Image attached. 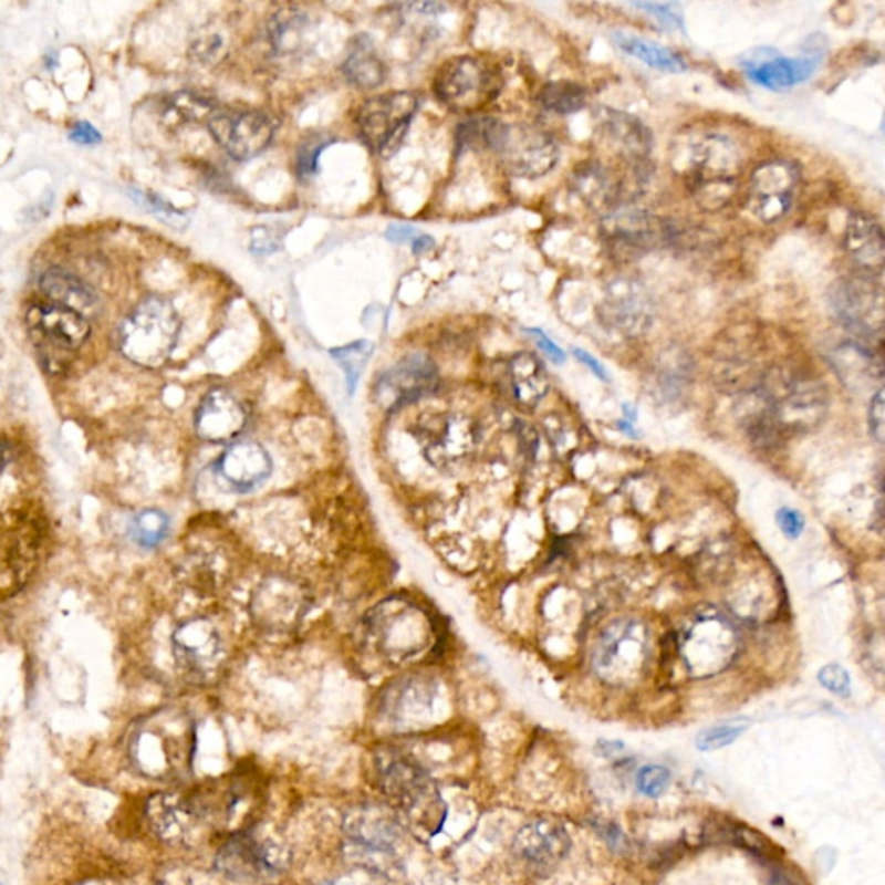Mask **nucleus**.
<instances>
[{
  "label": "nucleus",
  "instance_id": "f257e3e1",
  "mask_svg": "<svg viewBox=\"0 0 885 885\" xmlns=\"http://www.w3.org/2000/svg\"><path fill=\"white\" fill-rule=\"evenodd\" d=\"M374 771L379 791L415 837L431 841L439 834L448 808L431 774L402 752H381Z\"/></svg>",
  "mask_w": 885,
  "mask_h": 885
},
{
  "label": "nucleus",
  "instance_id": "f03ea898",
  "mask_svg": "<svg viewBox=\"0 0 885 885\" xmlns=\"http://www.w3.org/2000/svg\"><path fill=\"white\" fill-rule=\"evenodd\" d=\"M459 140L490 147L510 174L522 178L543 177L555 168L561 156L555 138L542 128L507 125L493 118L464 123Z\"/></svg>",
  "mask_w": 885,
  "mask_h": 885
},
{
  "label": "nucleus",
  "instance_id": "7ed1b4c3",
  "mask_svg": "<svg viewBox=\"0 0 885 885\" xmlns=\"http://www.w3.org/2000/svg\"><path fill=\"white\" fill-rule=\"evenodd\" d=\"M180 334V316L170 301L150 296L138 304L119 331V348L134 364L158 368L170 358Z\"/></svg>",
  "mask_w": 885,
  "mask_h": 885
},
{
  "label": "nucleus",
  "instance_id": "20e7f679",
  "mask_svg": "<svg viewBox=\"0 0 885 885\" xmlns=\"http://www.w3.org/2000/svg\"><path fill=\"white\" fill-rule=\"evenodd\" d=\"M740 638L736 626L712 608L694 614L684 626L680 654L685 668L696 678L718 675L733 663Z\"/></svg>",
  "mask_w": 885,
  "mask_h": 885
},
{
  "label": "nucleus",
  "instance_id": "39448f33",
  "mask_svg": "<svg viewBox=\"0 0 885 885\" xmlns=\"http://www.w3.org/2000/svg\"><path fill=\"white\" fill-rule=\"evenodd\" d=\"M650 659V633L638 620H621L602 633L593 669L605 684L632 685L641 680Z\"/></svg>",
  "mask_w": 885,
  "mask_h": 885
},
{
  "label": "nucleus",
  "instance_id": "423d86ee",
  "mask_svg": "<svg viewBox=\"0 0 885 885\" xmlns=\"http://www.w3.org/2000/svg\"><path fill=\"white\" fill-rule=\"evenodd\" d=\"M368 633L387 659L405 660L431 644L433 623L423 608L405 601H387L367 617Z\"/></svg>",
  "mask_w": 885,
  "mask_h": 885
},
{
  "label": "nucleus",
  "instance_id": "0eeeda50",
  "mask_svg": "<svg viewBox=\"0 0 885 885\" xmlns=\"http://www.w3.org/2000/svg\"><path fill=\"white\" fill-rule=\"evenodd\" d=\"M502 79L490 61L478 55H457L439 67L435 94L448 110L469 113L481 110L497 97Z\"/></svg>",
  "mask_w": 885,
  "mask_h": 885
},
{
  "label": "nucleus",
  "instance_id": "6e6552de",
  "mask_svg": "<svg viewBox=\"0 0 885 885\" xmlns=\"http://www.w3.org/2000/svg\"><path fill=\"white\" fill-rule=\"evenodd\" d=\"M419 100L412 92H389L372 97L360 107L356 123L365 146L377 156L389 158L404 144Z\"/></svg>",
  "mask_w": 885,
  "mask_h": 885
},
{
  "label": "nucleus",
  "instance_id": "1a4fd4ad",
  "mask_svg": "<svg viewBox=\"0 0 885 885\" xmlns=\"http://www.w3.org/2000/svg\"><path fill=\"white\" fill-rule=\"evenodd\" d=\"M685 178L688 189L704 186H736L742 155L731 138L702 134L685 147Z\"/></svg>",
  "mask_w": 885,
  "mask_h": 885
},
{
  "label": "nucleus",
  "instance_id": "9d476101",
  "mask_svg": "<svg viewBox=\"0 0 885 885\" xmlns=\"http://www.w3.org/2000/svg\"><path fill=\"white\" fill-rule=\"evenodd\" d=\"M310 607L309 593L298 581L270 576L253 592L249 611L254 625L266 632H291L300 625Z\"/></svg>",
  "mask_w": 885,
  "mask_h": 885
},
{
  "label": "nucleus",
  "instance_id": "9b49d317",
  "mask_svg": "<svg viewBox=\"0 0 885 885\" xmlns=\"http://www.w3.org/2000/svg\"><path fill=\"white\" fill-rule=\"evenodd\" d=\"M601 230L611 253L623 260L642 257L659 248L668 238V229L660 218L628 206L605 214Z\"/></svg>",
  "mask_w": 885,
  "mask_h": 885
},
{
  "label": "nucleus",
  "instance_id": "f8f14e48",
  "mask_svg": "<svg viewBox=\"0 0 885 885\" xmlns=\"http://www.w3.org/2000/svg\"><path fill=\"white\" fill-rule=\"evenodd\" d=\"M285 862L284 851L241 830L218 851L215 868L232 882H258L281 874Z\"/></svg>",
  "mask_w": 885,
  "mask_h": 885
},
{
  "label": "nucleus",
  "instance_id": "ddd939ff",
  "mask_svg": "<svg viewBox=\"0 0 885 885\" xmlns=\"http://www.w3.org/2000/svg\"><path fill=\"white\" fill-rule=\"evenodd\" d=\"M598 316L605 327L620 336L641 337L653 327V301L641 282L621 277L605 288Z\"/></svg>",
  "mask_w": 885,
  "mask_h": 885
},
{
  "label": "nucleus",
  "instance_id": "4468645a",
  "mask_svg": "<svg viewBox=\"0 0 885 885\" xmlns=\"http://www.w3.org/2000/svg\"><path fill=\"white\" fill-rule=\"evenodd\" d=\"M208 128L221 149L238 162H248L263 153L275 134V123L261 111L215 113Z\"/></svg>",
  "mask_w": 885,
  "mask_h": 885
},
{
  "label": "nucleus",
  "instance_id": "2eb2a0df",
  "mask_svg": "<svg viewBox=\"0 0 885 885\" xmlns=\"http://www.w3.org/2000/svg\"><path fill=\"white\" fill-rule=\"evenodd\" d=\"M438 386V368L424 353H414L399 360L384 372L374 389L376 404L383 410H399L423 396L431 395Z\"/></svg>",
  "mask_w": 885,
  "mask_h": 885
},
{
  "label": "nucleus",
  "instance_id": "dca6fc26",
  "mask_svg": "<svg viewBox=\"0 0 885 885\" xmlns=\"http://www.w3.org/2000/svg\"><path fill=\"white\" fill-rule=\"evenodd\" d=\"M799 183L798 166L770 162L758 166L751 177L747 210L756 220L773 223L791 210L792 192Z\"/></svg>",
  "mask_w": 885,
  "mask_h": 885
},
{
  "label": "nucleus",
  "instance_id": "f3484780",
  "mask_svg": "<svg viewBox=\"0 0 885 885\" xmlns=\"http://www.w3.org/2000/svg\"><path fill=\"white\" fill-rule=\"evenodd\" d=\"M171 645L178 666L190 678L206 680L220 669L223 644L211 621L205 617L186 621L175 629Z\"/></svg>",
  "mask_w": 885,
  "mask_h": 885
},
{
  "label": "nucleus",
  "instance_id": "a211bd4d",
  "mask_svg": "<svg viewBox=\"0 0 885 885\" xmlns=\"http://www.w3.org/2000/svg\"><path fill=\"white\" fill-rule=\"evenodd\" d=\"M834 301L839 316L851 331L868 340H881L884 300L877 282L865 277L841 282Z\"/></svg>",
  "mask_w": 885,
  "mask_h": 885
},
{
  "label": "nucleus",
  "instance_id": "6ab92c4d",
  "mask_svg": "<svg viewBox=\"0 0 885 885\" xmlns=\"http://www.w3.org/2000/svg\"><path fill=\"white\" fill-rule=\"evenodd\" d=\"M137 763L150 777H175L186 770L194 749L192 730L177 725L166 733L144 731L137 740Z\"/></svg>",
  "mask_w": 885,
  "mask_h": 885
},
{
  "label": "nucleus",
  "instance_id": "aec40b11",
  "mask_svg": "<svg viewBox=\"0 0 885 885\" xmlns=\"http://www.w3.org/2000/svg\"><path fill=\"white\" fill-rule=\"evenodd\" d=\"M402 830V819L392 806L367 804L356 808L344 820V832L352 844L371 854L395 853Z\"/></svg>",
  "mask_w": 885,
  "mask_h": 885
},
{
  "label": "nucleus",
  "instance_id": "412c9836",
  "mask_svg": "<svg viewBox=\"0 0 885 885\" xmlns=\"http://www.w3.org/2000/svg\"><path fill=\"white\" fill-rule=\"evenodd\" d=\"M248 424V412L232 393L223 387H215L201 399L194 426L199 438L205 441L226 445L238 439Z\"/></svg>",
  "mask_w": 885,
  "mask_h": 885
},
{
  "label": "nucleus",
  "instance_id": "4be33fe9",
  "mask_svg": "<svg viewBox=\"0 0 885 885\" xmlns=\"http://www.w3.org/2000/svg\"><path fill=\"white\" fill-rule=\"evenodd\" d=\"M423 436L424 455L438 467L457 466L476 445L475 424L464 415H439L427 423Z\"/></svg>",
  "mask_w": 885,
  "mask_h": 885
},
{
  "label": "nucleus",
  "instance_id": "5701e85b",
  "mask_svg": "<svg viewBox=\"0 0 885 885\" xmlns=\"http://www.w3.org/2000/svg\"><path fill=\"white\" fill-rule=\"evenodd\" d=\"M571 837L562 823L540 819L528 823L516 835L514 851L522 862L537 870H550L570 853Z\"/></svg>",
  "mask_w": 885,
  "mask_h": 885
},
{
  "label": "nucleus",
  "instance_id": "b1692460",
  "mask_svg": "<svg viewBox=\"0 0 885 885\" xmlns=\"http://www.w3.org/2000/svg\"><path fill=\"white\" fill-rule=\"evenodd\" d=\"M218 475L239 493L260 487L272 475V459L266 448L253 441L233 442L217 464Z\"/></svg>",
  "mask_w": 885,
  "mask_h": 885
},
{
  "label": "nucleus",
  "instance_id": "393cba45",
  "mask_svg": "<svg viewBox=\"0 0 885 885\" xmlns=\"http://www.w3.org/2000/svg\"><path fill=\"white\" fill-rule=\"evenodd\" d=\"M146 819L150 830L168 844H184L198 826V811L192 802L175 794H156L147 801Z\"/></svg>",
  "mask_w": 885,
  "mask_h": 885
},
{
  "label": "nucleus",
  "instance_id": "a878e982",
  "mask_svg": "<svg viewBox=\"0 0 885 885\" xmlns=\"http://www.w3.org/2000/svg\"><path fill=\"white\" fill-rule=\"evenodd\" d=\"M28 322L45 340L64 350H79L91 336L87 319L61 304H40L28 313Z\"/></svg>",
  "mask_w": 885,
  "mask_h": 885
},
{
  "label": "nucleus",
  "instance_id": "bb28decb",
  "mask_svg": "<svg viewBox=\"0 0 885 885\" xmlns=\"http://www.w3.org/2000/svg\"><path fill=\"white\" fill-rule=\"evenodd\" d=\"M597 119L602 134L623 158L641 163L650 155L653 132L648 131L636 116L613 107H602L597 113Z\"/></svg>",
  "mask_w": 885,
  "mask_h": 885
},
{
  "label": "nucleus",
  "instance_id": "cd10ccee",
  "mask_svg": "<svg viewBox=\"0 0 885 885\" xmlns=\"http://www.w3.org/2000/svg\"><path fill=\"white\" fill-rule=\"evenodd\" d=\"M844 246L851 260L868 275H878L884 269V230L870 215L856 211L847 218Z\"/></svg>",
  "mask_w": 885,
  "mask_h": 885
},
{
  "label": "nucleus",
  "instance_id": "c85d7f7f",
  "mask_svg": "<svg viewBox=\"0 0 885 885\" xmlns=\"http://www.w3.org/2000/svg\"><path fill=\"white\" fill-rule=\"evenodd\" d=\"M820 58H782L774 55L771 60L761 63H749L746 66L747 75L752 82L770 91H789L799 83L811 79Z\"/></svg>",
  "mask_w": 885,
  "mask_h": 885
},
{
  "label": "nucleus",
  "instance_id": "c756f323",
  "mask_svg": "<svg viewBox=\"0 0 885 885\" xmlns=\"http://www.w3.org/2000/svg\"><path fill=\"white\" fill-rule=\"evenodd\" d=\"M573 189L590 208L605 210L607 214L614 210L621 196V184L598 163H589L577 168L573 177Z\"/></svg>",
  "mask_w": 885,
  "mask_h": 885
},
{
  "label": "nucleus",
  "instance_id": "7c9ffc66",
  "mask_svg": "<svg viewBox=\"0 0 885 885\" xmlns=\"http://www.w3.org/2000/svg\"><path fill=\"white\" fill-rule=\"evenodd\" d=\"M509 377L516 402L522 407H537L549 392L545 368L533 353H518L510 360Z\"/></svg>",
  "mask_w": 885,
  "mask_h": 885
},
{
  "label": "nucleus",
  "instance_id": "2f4dec72",
  "mask_svg": "<svg viewBox=\"0 0 885 885\" xmlns=\"http://www.w3.org/2000/svg\"><path fill=\"white\" fill-rule=\"evenodd\" d=\"M42 293L55 304L75 310L80 315L92 312L97 304V296L79 277L63 269H51L40 279ZM85 316V315H83Z\"/></svg>",
  "mask_w": 885,
  "mask_h": 885
},
{
  "label": "nucleus",
  "instance_id": "473e14b6",
  "mask_svg": "<svg viewBox=\"0 0 885 885\" xmlns=\"http://www.w3.org/2000/svg\"><path fill=\"white\" fill-rule=\"evenodd\" d=\"M343 73L355 87L371 91L379 87L386 79V66L381 61L371 42L364 37V42L355 40L353 51L344 61Z\"/></svg>",
  "mask_w": 885,
  "mask_h": 885
},
{
  "label": "nucleus",
  "instance_id": "72a5a7b5",
  "mask_svg": "<svg viewBox=\"0 0 885 885\" xmlns=\"http://www.w3.org/2000/svg\"><path fill=\"white\" fill-rule=\"evenodd\" d=\"M613 40L621 51L642 61L647 66L656 67L659 72L681 73L687 70L684 58L671 49L654 44L641 37L628 35V33H613Z\"/></svg>",
  "mask_w": 885,
  "mask_h": 885
},
{
  "label": "nucleus",
  "instance_id": "f704fd0d",
  "mask_svg": "<svg viewBox=\"0 0 885 885\" xmlns=\"http://www.w3.org/2000/svg\"><path fill=\"white\" fill-rule=\"evenodd\" d=\"M538 101L542 104L543 110L555 113V115L568 116L574 115L586 106L589 94L580 83L559 80V82H549L543 85L542 91L538 94Z\"/></svg>",
  "mask_w": 885,
  "mask_h": 885
},
{
  "label": "nucleus",
  "instance_id": "c9c22d12",
  "mask_svg": "<svg viewBox=\"0 0 885 885\" xmlns=\"http://www.w3.org/2000/svg\"><path fill=\"white\" fill-rule=\"evenodd\" d=\"M166 115L170 116L175 123H199L208 119L210 122L215 115L214 101L206 100L202 95L192 92H180L171 95L166 107Z\"/></svg>",
  "mask_w": 885,
  "mask_h": 885
},
{
  "label": "nucleus",
  "instance_id": "e433bc0d",
  "mask_svg": "<svg viewBox=\"0 0 885 885\" xmlns=\"http://www.w3.org/2000/svg\"><path fill=\"white\" fill-rule=\"evenodd\" d=\"M372 352H374V344L371 341H356V343L346 344L341 348L331 350V355L336 358L337 364L346 374L350 393L355 392L356 383H358L365 365L368 364Z\"/></svg>",
  "mask_w": 885,
  "mask_h": 885
},
{
  "label": "nucleus",
  "instance_id": "4c0bfd02",
  "mask_svg": "<svg viewBox=\"0 0 885 885\" xmlns=\"http://www.w3.org/2000/svg\"><path fill=\"white\" fill-rule=\"evenodd\" d=\"M168 528H170V521L165 512L158 509H147L135 518L132 534L138 545L144 549H155L165 540Z\"/></svg>",
  "mask_w": 885,
  "mask_h": 885
},
{
  "label": "nucleus",
  "instance_id": "58836bf2",
  "mask_svg": "<svg viewBox=\"0 0 885 885\" xmlns=\"http://www.w3.org/2000/svg\"><path fill=\"white\" fill-rule=\"evenodd\" d=\"M746 730L747 725L739 723V721L716 725V727L704 730L702 733L697 737V749L706 752L718 751V749H723V747L736 742V740L739 739V737L742 736L743 731Z\"/></svg>",
  "mask_w": 885,
  "mask_h": 885
},
{
  "label": "nucleus",
  "instance_id": "ea45409f",
  "mask_svg": "<svg viewBox=\"0 0 885 885\" xmlns=\"http://www.w3.org/2000/svg\"><path fill=\"white\" fill-rule=\"evenodd\" d=\"M669 782H671V773L668 768L659 767V764H648L636 774V787L647 798H660L668 789Z\"/></svg>",
  "mask_w": 885,
  "mask_h": 885
},
{
  "label": "nucleus",
  "instance_id": "a19ab883",
  "mask_svg": "<svg viewBox=\"0 0 885 885\" xmlns=\"http://www.w3.org/2000/svg\"><path fill=\"white\" fill-rule=\"evenodd\" d=\"M819 681L823 688L839 697L851 696V676L841 664H826L820 669Z\"/></svg>",
  "mask_w": 885,
  "mask_h": 885
},
{
  "label": "nucleus",
  "instance_id": "79ce46f5",
  "mask_svg": "<svg viewBox=\"0 0 885 885\" xmlns=\"http://www.w3.org/2000/svg\"><path fill=\"white\" fill-rule=\"evenodd\" d=\"M331 143L332 138L312 137L300 147V150H298V171H300L301 177L315 174L321 153Z\"/></svg>",
  "mask_w": 885,
  "mask_h": 885
},
{
  "label": "nucleus",
  "instance_id": "37998d69",
  "mask_svg": "<svg viewBox=\"0 0 885 885\" xmlns=\"http://www.w3.org/2000/svg\"><path fill=\"white\" fill-rule=\"evenodd\" d=\"M633 8L642 9V11L648 12V17L656 18V20H659V23H663L664 27H684V14H681V9L678 4H653V2H638V4H633Z\"/></svg>",
  "mask_w": 885,
  "mask_h": 885
},
{
  "label": "nucleus",
  "instance_id": "c03bdc74",
  "mask_svg": "<svg viewBox=\"0 0 885 885\" xmlns=\"http://www.w3.org/2000/svg\"><path fill=\"white\" fill-rule=\"evenodd\" d=\"M777 524H779L783 537L789 538V540H798L802 531H804L806 521H804V516L799 510L792 509V507H782L777 512Z\"/></svg>",
  "mask_w": 885,
  "mask_h": 885
},
{
  "label": "nucleus",
  "instance_id": "a18cd8bd",
  "mask_svg": "<svg viewBox=\"0 0 885 885\" xmlns=\"http://www.w3.org/2000/svg\"><path fill=\"white\" fill-rule=\"evenodd\" d=\"M870 435L874 436L878 442L884 441L885 415H884V389H878L868 407Z\"/></svg>",
  "mask_w": 885,
  "mask_h": 885
},
{
  "label": "nucleus",
  "instance_id": "49530a36",
  "mask_svg": "<svg viewBox=\"0 0 885 885\" xmlns=\"http://www.w3.org/2000/svg\"><path fill=\"white\" fill-rule=\"evenodd\" d=\"M525 332L533 337L534 343L538 344V348L542 350V352L552 360L553 364H564L565 353L559 348L558 344L553 343V341L546 336L542 329H525Z\"/></svg>",
  "mask_w": 885,
  "mask_h": 885
},
{
  "label": "nucleus",
  "instance_id": "de8ad7c7",
  "mask_svg": "<svg viewBox=\"0 0 885 885\" xmlns=\"http://www.w3.org/2000/svg\"><path fill=\"white\" fill-rule=\"evenodd\" d=\"M70 138L73 143L83 144V146H92V144L101 143V134L92 127L91 123L80 122L70 132Z\"/></svg>",
  "mask_w": 885,
  "mask_h": 885
},
{
  "label": "nucleus",
  "instance_id": "09e8293b",
  "mask_svg": "<svg viewBox=\"0 0 885 885\" xmlns=\"http://www.w3.org/2000/svg\"><path fill=\"white\" fill-rule=\"evenodd\" d=\"M573 355L576 356L577 362H581V364L585 365V367H589V371L592 372L593 376L598 377V379L604 381V383H607V371H605L604 365H602L597 358H593L589 352L580 348H574Z\"/></svg>",
  "mask_w": 885,
  "mask_h": 885
},
{
  "label": "nucleus",
  "instance_id": "8fccbe9b",
  "mask_svg": "<svg viewBox=\"0 0 885 885\" xmlns=\"http://www.w3.org/2000/svg\"><path fill=\"white\" fill-rule=\"evenodd\" d=\"M420 233L419 230L415 229L412 226H392L387 229L386 238L389 239L392 242H396V244H405V242H414L415 239L419 238Z\"/></svg>",
  "mask_w": 885,
  "mask_h": 885
},
{
  "label": "nucleus",
  "instance_id": "3c124183",
  "mask_svg": "<svg viewBox=\"0 0 885 885\" xmlns=\"http://www.w3.org/2000/svg\"><path fill=\"white\" fill-rule=\"evenodd\" d=\"M158 885H196V882L184 870H170V872L163 874Z\"/></svg>",
  "mask_w": 885,
  "mask_h": 885
},
{
  "label": "nucleus",
  "instance_id": "603ef678",
  "mask_svg": "<svg viewBox=\"0 0 885 885\" xmlns=\"http://www.w3.org/2000/svg\"><path fill=\"white\" fill-rule=\"evenodd\" d=\"M412 248H414L415 254L426 253V251H429V249L435 248V239L420 233L419 238L412 242Z\"/></svg>",
  "mask_w": 885,
  "mask_h": 885
},
{
  "label": "nucleus",
  "instance_id": "864d4df0",
  "mask_svg": "<svg viewBox=\"0 0 885 885\" xmlns=\"http://www.w3.org/2000/svg\"><path fill=\"white\" fill-rule=\"evenodd\" d=\"M770 885H801L791 877V875H787L783 870H773V874H771Z\"/></svg>",
  "mask_w": 885,
  "mask_h": 885
},
{
  "label": "nucleus",
  "instance_id": "5fc2aeb1",
  "mask_svg": "<svg viewBox=\"0 0 885 885\" xmlns=\"http://www.w3.org/2000/svg\"><path fill=\"white\" fill-rule=\"evenodd\" d=\"M9 462V445L6 441H0V472L6 469Z\"/></svg>",
  "mask_w": 885,
  "mask_h": 885
},
{
  "label": "nucleus",
  "instance_id": "6e6d98bb",
  "mask_svg": "<svg viewBox=\"0 0 885 885\" xmlns=\"http://www.w3.org/2000/svg\"><path fill=\"white\" fill-rule=\"evenodd\" d=\"M617 429H620L621 433H626L629 438H636V431L628 420H617Z\"/></svg>",
  "mask_w": 885,
  "mask_h": 885
},
{
  "label": "nucleus",
  "instance_id": "4d7b16f0",
  "mask_svg": "<svg viewBox=\"0 0 885 885\" xmlns=\"http://www.w3.org/2000/svg\"><path fill=\"white\" fill-rule=\"evenodd\" d=\"M623 410H625V414L628 415L629 419H632V420L635 419L636 412L632 410V405H629V404L623 405Z\"/></svg>",
  "mask_w": 885,
  "mask_h": 885
},
{
  "label": "nucleus",
  "instance_id": "13d9d810",
  "mask_svg": "<svg viewBox=\"0 0 885 885\" xmlns=\"http://www.w3.org/2000/svg\"><path fill=\"white\" fill-rule=\"evenodd\" d=\"M329 885H341V884H340V882H337V884H329Z\"/></svg>",
  "mask_w": 885,
  "mask_h": 885
}]
</instances>
